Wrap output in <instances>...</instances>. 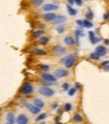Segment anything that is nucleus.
<instances>
[{
  "label": "nucleus",
  "mask_w": 109,
  "mask_h": 124,
  "mask_svg": "<svg viewBox=\"0 0 109 124\" xmlns=\"http://www.w3.org/2000/svg\"><path fill=\"white\" fill-rule=\"evenodd\" d=\"M76 91H77V89H76L75 87L74 88H71V89L68 90V95H69V96H73V95H75Z\"/></svg>",
  "instance_id": "obj_32"
},
{
  "label": "nucleus",
  "mask_w": 109,
  "mask_h": 124,
  "mask_svg": "<svg viewBox=\"0 0 109 124\" xmlns=\"http://www.w3.org/2000/svg\"><path fill=\"white\" fill-rule=\"evenodd\" d=\"M69 74L67 69H62V68H59V69H56L54 71V75L57 77V78H64L66 77L67 75Z\"/></svg>",
  "instance_id": "obj_8"
},
{
  "label": "nucleus",
  "mask_w": 109,
  "mask_h": 124,
  "mask_svg": "<svg viewBox=\"0 0 109 124\" xmlns=\"http://www.w3.org/2000/svg\"><path fill=\"white\" fill-rule=\"evenodd\" d=\"M38 68L41 70L42 72H48L49 70H50V66L47 64H40V65H38Z\"/></svg>",
  "instance_id": "obj_21"
},
{
  "label": "nucleus",
  "mask_w": 109,
  "mask_h": 124,
  "mask_svg": "<svg viewBox=\"0 0 109 124\" xmlns=\"http://www.w3.org/2000/svg\"><path fill=\"white\" fill-rule=\"evenodd\" d=\"M56 16H57V15L55 14V13L47 12V13H45V14L42 16V18H43L45 21H47V22H52L54 19H55Z\"/></svg>",
  "instance_id": "obj_12"
},
{
  "label": "nucleus",
  "mask_w": 109,
  "mask_h": 124,
  "mask_svg": "<svg viewBox=\"0 0 109 124\" xmlns=\"http://www.w3.org/2000/svg\"><path fill=\"white\" fill-rule=\"evenodd\" d=\"M41 79H42L43 82L48 84V85H52V84H55L57 82V77L55 76V75L49 74L47 72H43L41 74Z\"/></svg>",
  "instance_id": "obj_2"
},
{
  "label": "nucleus",
  "mask_w": 109,
  "mask_h": 124,
  "mask_svg": "<svg viewBox=\"0 0 109 124\" xmlns=\"http://www.w3.org/2000/svg\"><path fill=\"white\" fill-rule=\"evenodd\" d=\"M34 91V87L32 85V83L30 82H24L23 85L20 88V94L21 95H31Z\"/></svg>",
  "instance_id": "obj_1"
},
{
  "label": "nucleus",
  "mask_w": 109,
  "mask_h": 124,
  "mask_svg": "<svg viewBox=\"0 0 109 124\" xmlns=\"http://www.w3.org/2000/svg\"><path fill=\"white\" fill-rule=\"evenodd\" d=\"M61 88H62V90H63V91H68V90L70 89V85H69V83H67V82L62 83Z\"/></svg>",
  "instance_id": "obj_29"
},
{
  "label": "nucleus",
  "mask_w": 109,
  "mask_h": 124,
  "mask_svg": "<svg viewBox=\"0 0 109 124\" xmlns=\"http://www.w3.org/2000/svg\"><path fill=\"white\" fill-rule=\"evenodd\" d=\"M71 109H72V104L71 103H65L64 104V111L69 112V111H71Z\"/></svg>",
  "instance_id": "obj_31"
},
{
  "label": "nucleus",
  "mask_w": 109,
  "mask_h": 124,
  "mask_svg": "<svg viewBox=\"0 0 109 124\" xmlns=\"http://www.w3.org/2000/svg\"><path fill=\"white\" fill-rule=\"evenodd\" d=\"M38 93L45 97H52L55 94V91L51 89V88H49L48 86H40L38 88Z\"/></svg>",
  "instance_id": "obj_4"
},
{
  "label": "nucleus",
  "mask_w": 109,
  "mask_h": 124,
  "mask_svg": "<svg viewBox=\"0 0 109 124\" xmlns=\"http://www.w3.org/2000/svg\"><path fill=\"white\" fill-rule=\"evenodd\" d=\"M2 111V108H0V112H1Z\"/></svg>",
  "instance_id": "obj_44"
},
{
  "label": "nucleus",
  "mask_w": 109,
  "mask_h": 124,
  "mask_svg": "<svg viewBox=\"0 0 109 124\" xmlns=\"http://www.w3.org/2000/svg\"><path fill=\"white\" fill-rule=\"evenodd\" d=\"M68 1V3L70 4V5H73V4L75 3V0H67Z\"/></svg>",
  "instance_id": "obj_39"
},
{
  "label": "nucleus",
  "mask_w": 109,
  "mask_h": 124,
  "mask_svg": "<svg viewBox=\"0 0 109 124\" xmlns=\"http://www.w3.org/2000/svg\"><path fill=\"white\" fill-rule=\"evenodd\" d=\"M82 28H83V27H81V26H80V27H78L77 29H75V31H74L77 44H78V39H79L80 37H84V31H83Z\"/></svg>",
  "instance_id": "obj_13"
},
{
  "label": "nucleus",
  "mask_w": 109,
  "mask_h": 124,
  "mask_svg": "<svg viewBox=\"0 0 109 124\" xmlns=\"http://www.w3.org/2000/svg\"><path fill=\"white\" fill-rule=\"evenodd\" d=\"M82 3H83L82 0H75V4L77 6H81L82 5Z\"/></svg>",
  "instance_id": "obj_35"
},
{
  "label": "nucleus",
  "mask_w": 109,
  "mask_h": 124,
  "mask_svg": "<svg viewBox=\"0 0 109 124\" xmlns=\"http://www.w3.org/2000/svg\"><path fill=\"white\" fill-rule=\"evenodd\" d=\"M90 58L93 59V60H99V59H100V56H99L97 53L94 51L93 53H91V54H90Z\"/></svg>",
  "instance_id": "obj_30"
},
{
  "label": "nucleus",
  "mask_w": 109,
  "mask_h": 124,
  "mask_svg": "<svg viewBox=\"0 0 109 124\" xmlns=\"http://www.w3.org/2000/svg\"><path fill=\"white\" fill-rule=\"evenodd\" d=\"M66 9H67V12L69 13L71 16H75L77 14V10L74 9V8H72L70 4H69V5H66Z\"/></svg>",
  "instance_id": "obj_19"
},
{
  "label": "nucleus",
  "mask_w": 109,
  "mask_h": 124,
  "mask_svg": "<svg viewBox=\"0 0 109 124\" xmlns=\"http://www.w3.org/2000/svg\"><path fill=\"white\" fill-rule=\"evenodd\" d=\"M76 24L79 25V26H81V27H83V20H81V19L76 20Z\"/></svg>",
  "instance_id": "obj_34"
},
{
  "label": "nucleus",
  "mask_w": 109,
  "mask_h": 124,
  "mask_svg": "<svg viewBox=\"0 0 109 124\" xmlns=\"http://www.w3.org/2000/svg\"><path fill=\"white\" fill-rule=\"evenodd\" d=\"M103 70H104V71H109V64L103 66Z\"/></svg>",
  "instance_id": "obj_37"
},
{
  "label": "nucleus",
  "mask_w": 109,
  "mask_h": 124,
  "mask_svg": "<svg viewBox=\"0 0 109 124\" xmlns=\"http://www.w3.org/2000/svg\"><path fill=\"white\" fill-rule=\"evenodd\" d=\"M6 120H7V123H9V124H14L16 122V117H15L14 113L8 112L6 115Z\"/></svg>",
  "instance_id": "obj_15"
},
{
  "label": "nucleus",
  "mask_w": 109,
  "mask_h": 124,
  "mask_svg": "<svg viewBox=\"0 0 109 124\" xmlns=\"http://www.w3.org/2000/svg\"><path fill=\"white\" fill-rule=\"evenodd\" d=\"M67 21V18L65 16H63V15H57L55 17V19H54L51 23L53 24H55V25H61V24H64L65 22Z\"/></svg>",
  "instance_id": "obj_9"
},
{
  "label": "nucleus",
  "mask_w": 109,
  "mask_h": 124,
  "mask_svg": "<svg viewBox=\"0 0 109 124\" xmlns=\"http://www.w3.org/2000/svg\"><path fill=\"white\" fill-rule=\"evenodd\" d=\"M83 27H85V28H91V27H93V23L91 22V20H89V19H84L83 20Z\"/></svg>",
  "instance_id": "obj_22"
},
{
  "label": "nucleus",
  "mask_w": 109,
  "mask_h": 124,
  "mask_svg": "<svg viewBox=\"0 0 109 124\" xmlns=\"http://www.w3.org/2000/svg\"><path fill=\"white\" fill-rule=\"evenodd\" d=\"M36 106H38L39 108H43L44 106H45V103H44V101L42 99H39V98H36L34 100V102H33Z\"/></svg>",
  "instance_id": "obj_20"
},
{
  "label": "nucleus",
  "mask_w": 109,
  "mask_h": 124,
  "mask_svg": "<svg viewBox=\"0 0 109 124\" xmlns=\"http://www.w3.org/2000/svg\"><path fill=\"white\" fill-rule=\"evenodd\" d=\"M73 120L75 122H82L83 121V116L79 113H75L73 115Z\"/></svg>",
  "instance_id": "obj_23"
},
{
  "label": "nucleus",
  "mask_w": 109,
  "mask_h": 124,
  "mask_svg": "<svg viewBox=\"0 0 109 124\" xmlns=\"http://www.w3.org/2000/svg\"><path fill=\"white\" fill-rule=\"evenodd\" d=\"M59 8L58 5H56V4H53V3H46L44 4V5L42 6V9L43 11L45 12H52V11H55L57 10Z\"/></svg>",
  "instance_id": "obj_7"
},
{
  "label": "nucleus",
  "mask_w": 109,
  "mask_h": 124,
  "mask_svg": "<svg viewBox=\"0 0 109 124\" xmlns=\"http://www.w3.org/2000/svg\"><path fill=\"white\" fill-rule=\"evenodd\" d=\"M104 44H105V45H109V40H108V39H105V40H104Z\"/></svg>",
  "instance_id": "obj_42"
},
{
  "label": "nucleus",
  "mask_w": 109,
  "mask_h": 124,
  "mask_svg": "<svg viewBox=\"0 0 109 124\" xmlns=\"http://www.w3.org/2000/svg\"><path fill=\"white\" fill-rule=\"evenodd\" d=\"M25 107L28 109V111L32 114H39L40 111H41V108H39L38 106H36L34 103L33 104H30V103H27L25 105Z\"/></svg>",
  "instance_id": "obj_6"
},
{
  "label": "nucleus",
  "mask_w": 109,
  "mask_h": 124,
  "mask_svg": "<svg viewBox=\"0 0 109 124\" xmlns=\"http://www.w3.org/2000/svg\"><path fill=\"white\" fill-rule=\"evenodd\" d=\"M47 118V114L46 113H41V114H39L37 117H36L35 120L36 121H41V120H44V119H46Z\"/></svg>",
  "instance_id": "obj_27"
},
{
  "label": "nucleus",
  "mask_w": 109,
  "mask_h": 124,
  "mask_svg": "<svg viewBox=\"0 0 109 124\" xmlns=\"http://www.w3.org/2000/svg\"><path fill=\"white\" fill-rule=\"evenodd\" d=\"M61 113H62V109L61 108H57V114L58 115H61Z\"/></svg>",
  "instance_id": "obj_41"
},
{
  "label": "nucleus",
  "mask_w": 109,
  "mask_h": 124,
  "mask_svg": "<svg viewBox=\"0 0 109 124\" xmlns=\"http://www.w3.org/2000/svg\"><path fill=\"white\" fill-rule=\"evenodd\" d=\"M103 19L105 21H109V12L104 13V14H103Z\"/></svg>",
  "instance_id": "obj_33"
},
{
  "label": "nucleus",
  "mask_w": 109,
  "mask_h": 124,
  "mask_svg": "<svg viewBox=\"0 0 109 124\" xmlns=\"http://www.w3.org/2000/svg\"><path fill=\"white\" fill-rule=\"evenodd\" d=\"M61 63L64 65L67 69L73 67V65L75 63V56L74 55H66L64 58H62Z\"/></svg>",
  "instance_id": "obj_3"
},
{
  "label": "nucleus",
  "mask_w": 109,
  "mask_h": 124,
  "mask_svg": "<svg viewBox=\"0 0 109 124\" xmlns=\"http://www.w3.org/2000/svg\"><path fill=\"white\" fill-rule=\"evenodd\" d=\"M88 35H89V40H90V42H91L92 44H96V43L100 42L102 40L100 37H98V36L95 35V33L93 32V31H89Z\"/></svg>",
  "instance_id": "obj_10"
},
{
  "label": "nucleus",
  "mask_w": 109,
  "mask_h": 124,
  "mask_svg": "<svg viewBox=\"0 0 109 124\" xmlns=\"http://www.w3.org/2000/svg\"><path fill=\"white\" fill-rule=\"evenodd\" d=\"M65 30H66V27L64 25H57V27H56V32L59 33V34H61L63 32H65Z\"/></svg>",
  "instance_id": "obj_26"
},
{
  "label": "nucleus",
  "mask_w": 109,
  "mask_h": 124,
  "mask_svg": "<svg viewBox=\"0 0 109 124\" xmlns=\"http://www.w3.org/2000/svg\"><path fill=\"white\" fill-rule=\"evenodd\" d=\"M51 108H52V109H57V108H58V103H57V102L52 103V104H51Z\"/></svg>",
  "instance_id": "obj_36"
},
{
  "label": "nucleus",
  "mask_w": 109,
  "mask_h": 124,
  "mask_svg": "<svg viewBox=\"0 0 109 124\" xmlns=\"http://www.w3.org/2000/svg\"><path fill=\"white\" fill-rule=\"evenodd\" d=\"M43 2H44V0H32L31 4L34 7H40L41 5H43Z\"/></svg>",
  "instance_id": "obj_24"
},
{
  "label": "nucleus",
  "mask_w": 109,
  "mask_h": 124,
  "mask_svg": "<svg viewBox=\"0 0 109 124\" xmlns=\"http://www.w3.org/2000/svg\"><path fill=\"white\" fill-rule=\"evenodd\" d=\"M85 16H86V18H87V19L92 20V19H93V17H94V13H93L91 10H88L87 13L85 14Z\"/></svg>",
  "instance_id": "obj_28"
},
{
  "label": "nucleus",
  "mask_w": 109,
  "mask_h": 124,
  "mask_svg": "<svg viewBox=\"0 0 109 124\" xmlns=\"http://www.w3.org/2000/svg\"><path fill=\"white\" fill-rule=\"evenodd\" d=\"M16 122L19 123V124H26V123L29 122V119H28V117H27V115H25V114H20L19 116L17 117Z\"/></svg>",
  "instance_id": "obj_14"
},
{
  "label": "nucleus",
  "mask_w": 109,
  "mask_h": 124,
  "mask_svg": "<svg viewBox=\"0 0 109 124\" xmlns=\"http://www.w3.org/2000/svg\"><path fill=\"white\" fill-rule=\"evenodd\" d=\"M48 42H49V37L47 36H41L39 38V44H41V45H46Z\"/></svg>",
  "instance_id": "obj_25"
},
{
  "label": "nucleus",
  "mask_w": 109,
  "mask_h": 124,
  "mask_svg": "<svg viewBox=\"0 0 109 124\" xmlns=\"http://www.w3.org/2000/svg\"><path fill=\"white\" fill-rule=\"evenodd\" d=\"M64 43L66 44V45H69V46H73V45H75V44H77L76 39H74L71 36H66L64 38Z\"/></svg>",
  "instance_id": "obj_16"
},
{
  "label": "nucleus",
  "mask_w": 109,
  "mask_h": 124,
  "mask_svg": "<svg viewBox=\"0 0 109 124\" xmlns=\"http://www.w3.org/2000/svg\"><path fill=\"white\" fill-rule=\"evenodd\" d=\"M59 121H60V120H59V118H56V119H55V122H59Z\"/></svg>",
  "instance_id": "obj_43"
},
{
  "label": "nucleus",
  "mask_w": 109,
  "mask_h": 124,
  "mask_svg": "<svg viewBox=\"0 0 109 124\" xmlns=\"http://www.w3.org/2000/svg\"><path fill=\"white\" fill-rule=\"evenodd\" d=\"M43 33H44V31L43 30H35V31H33L32 32V37L34 38V39H36V38H40L43 35Z\"/></svg>",
  "instance_id": "obj_18"
},
{
  "label": "nucleus",
  "mask_w": 109,
  "mask_h": 124,
  "mask_svg": "<svg viewBox=\"0 0 109 124\" xmlns=\"http://www.w3.org/2000/svg\"><path fill=\"white\" fill-rule=\"evenodd\" d=\"M32 53L35 55H46L47 54V51L46 50H43V49H39V48H35V49L32 50Z\"/></svg>",
  "instance_id": "obj_17"
},
{
  "label": "nucleus",
  "mask_w": 109,
  "mask_h": 124,
  "mask_svg": "<svg viewBox=\"0 0 109 124\" xmlns=\"http://www.w3.org/2000/svg\"><path fill=\"white\" fill-rule=\"evenodd\" d=\"M80 87H81L80 83H78V82H77V83H75V88H76V89H79Z\"/></svg>",
  "instance_id": "obj_40"
},
{
  "label": "nucleus",
  "mask_w": 109,
  "mask_h": 124,
  "mask_svg": "<svg viewBox=\"0 0 109 124\" xmlns=\"http://www.w3.org/2000/svg\"><path fill=\"white\" fill-rule=\"evenodd\" d=\"M95 52H96L100 57H103L107 54V48L103 45H99L95 48Z\"/></svg>",
  "instance_id": "obj_11"
},
{
  "label": "nucleus",
  "mask_w": 109,
  "mask_h": 124,
  "mask_svg": "<svg viewBox=\"0 0 109 124\" xmlns=\"http://www.w3.org/2000/svg\"><path fill=\"white\" fill-rule=\"evenodd\" d=\"M52 52L54 53V55H56V56H63L67 53V50L65 47L60 46V45H56L53 47Z\"/></svg>",
  "instance_id": "obj_5"
},
{
  "label": "nucleus",
  "mask_w": 109,
  "mask_h": 124,
  "mask_svg": "<svg viewBox=\"0 0 109 124\" xmlns=\"http://www.w3.org/2000/svg\"><path fill=\"white\" fill-rule=\"evenodd\" d=\"M107 64H109V60H105V61H103L102 63H101L102 66H105V65H107Z\"/></svg>",
  "instance_id": "obj_38"
}]
</instances>
